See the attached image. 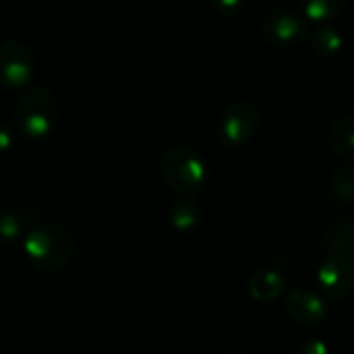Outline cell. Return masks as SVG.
Instances as JSON below:
<instances>
[{"label": "cell", "mask_w": 354, "mask_h": 354, "mask_svg": "<svg viewBox=\"0 0 354 354\" xmlns=\"http://www.w3.org/2000/svg\"><path fill=\"white\" fill-rule=\"evenodd\" d=\"M329 252L344 257L354 265V221H339L335 223L325 238Z\"/></svg>", "instance_id": "12"}, {"label": "cell", "mask_w": 354, "mask_h": 354, "mask_svg": "<svg viewBox=\"0 0 354 354\" xmlns=\"http://www.w3.org/2000/svg\"><path fill=\"white\" fill-rule=\"evenodd\" d=\"M329 144L337 156L354 160V115H344L329 127Z\"/></svg>", "instance_id": "11"}, {"label": "cell", "mask_w": 354, "mask_h": 354, "mask_svg": "<svg viewBox=\"0 0 354 354\" xmlns=\"http://www.w3.org/2000/svg\"><path fill=\"white\" fill-rule=\"evenodd\" d=\"M36 221H38V213L32 207L7 211V213L0 215V238L3 240H17L24 234L28 236L32 230H36L34 227Z\"/></svg>", "instance_id": "10"}, {"label": "cell", "mask_w": 354, "mask_h": 354, "mask_svg": "<svg viewBox=\"0 0 354 354\" xmlns=\"http://www.w3.org/2000/svg\"><path fill=\"white\" fill-rule=\"evenodd\" d=\"M24 250L30 263L40 271L65 269L75 252V238L57 223H46L32 230L24 238Z\"/></svg>", "instance_id": "1"}, {"label": "cell", "mask_w": 354, "mask_h": 354, "mask_svg": "<svg viewBox=\"0 0 354 354\" xmlns=\"http://www.w3.org/2000/svg\"><path fill=\"white\" fill-rule=\"evenodd\" d=\"M261 115L250 102H234L223 111L217 123V136L225 146L246 144L259 129Z\"/></svg>", "instance_id": "5"}, {"label": "cell", "mask_w": 354, "mask_h": 354, "mask_svg": "<svg viewBox=\"0 0 354 354\" xmlns=\"http://www.w3.org/2000/svg\"><path fill=\"white\" fill-rule=\"evenodd\" d=\"M286 310L288 315L304 325H315L321 323L327 315V306L323 302V298L310 290L304 288H292L286 294Z\"/></svg>", "instance_id": "8"}, {"label": "cell", "mask_w": 354, "mask_h": 354, "mask_svg": "<svg viewBox=\"0 0 354 354\" xmlns=\"http://www.w3.org/2000/svg\"><path fill=\"white\" fill-rule=\"evenodd\" d=\"M261 34L267 42L277 44V46H294L304 38V26L302 21L290 13L275 9L263 17L261 24Z\"/></svg>", "instance_id": "7"}, {"label": "cell", "mask_w": 354, "mask_h": 354, "mask_svg": "<svg viewBox=\"0 0 354 354\" xmlns=\"http://www.w3.org/2000/svg\"><path fill=\"white\" fill-rule=\"evenodd\" d=\"M244 3L246 0H211V7L221 17H236L242 11Z\"/></svg>", "instance_id": "17"}, {"label": "cell", "mask_w": 354, "mask_h": 354, "mask_svg": "<svg viewBox=\"0 0 354 354\" xmlns=\"http://www.w3.org/2000/svg\"><path fill=\"white\" fill-rule=\"evenodd\" d=\"M310 44H313V50L317 55H321V57H333L335 53H339L344 40H342V34L335 28L321 26V28L315 30Z\"/></svg>", "instance_id": "15"}, {"label": "cell", "mask_w": 354, "mask_h": 354, "mask_svg": "<svg viewBox=\"0 0 354 354\" xmlns=\"http://www.w3.org/2000/svg\"><path fill=\"white\" fill-rule=\"evenodd\" d=\"M34 50L21 40H7L0 44V88L19 90L34 77Z\"/></svg>", "instance_id": "4"}, {"label": "cell", "mask_w": 354, "mask_h": 354, "mask_svg": "<svg viewBox=\"0 0 354 354\" xmlns=\"http://www.w3.org/2000/svg\"><path fill=\"white\" fill-rule=\"evenodd\" d=\"M296 354H329V346L323 339H306L298 346Z\"/></svg>", "instance_id": "18"}, {"label": "cell", "mask_w": 354, "mask_h": 354, "mask_svg": "<svg viewBox=\"0 0 354 354\" xmlns=\"http://www.w3.org/2000/svg\"><path fill=\"white\" fill-rule=\"evenodd\" d=\"M165 184L177 194H194L205 186L207 165L201 154L188 146H171L160 156Z\"/></svg>", "instance_id": "3"}, {"label": "cell", "mask_w": 354, "mask_h": 354, "mask_svg": "<svg viewBox=\"0 0 354 354\" xmlns=\"http://www.w3.org/2000/svg\"><path fill=\"white\" fill-rule=\"evenodd\" d=\"M319 288L335 300H344L354 286V265L339 254L327 252L317 269Z\"/></svg>", "instance_id": "6"}, {"label": "cell", "mask_w": 354, "mask_h": 354, "mask_svg": "<svg viewBox=\"0 0 354 354\" xmlns=\"http://www.w3.org/2000/svg\"><path fill=\"white\" fill-rule=\"evenodd\" d=\"M346 0H300V9L310 21L325 24L342 13Z\"/></svg>", "instance_id": "14"}, {"label": "cell", "mask_w": 354, "mask_h": 354, "mask_svg": "<svg viewBox=\"0 0 354 354\" xmlns=\"http://www.w3.org/2000/svg\"><path fill=\"white\" fill-rule=\"evenodd\" d=\"M286 290V275L273 267L257 269L248 279V294L257 302H271Z\"/></svg>", "instance_id": "9"}, {"label": "cell", "mask_w": 354, "mask_h": 354, "mask_svg": "<svg viewBox=\"0 0 354 354\" xmlns=\"http://www.w3.org/2000/svg\"><path fill=\"white\" fill-rule=\"evenodd\" d=\"M13 140H15V131L9 123L0 121V154L7 152L11 146H13Z\"/></svg>", "instance_id": "19"}, {"label": "cell", "mask_w": 354, "mask_h": 354, "mask_svg": "<svg viewBox=\"0 0 354 354\" xmlns=\"http://www.w3.org/2000/svg\"><path fill=\"white\" fill-rule=\"evenodd\" d=\"M203 219V207L198 201L188 198V201H177L169 209V221L177 232H190L194 230Z\"/></svg>", "instance_id": "13"}, {"label": "cell", "mask_w": 354, "mask_h": 354, "mask_svg": "<svg viewBox=\"0 0 354 354\" xmlns=\"http://www.w3.org/2000/svg\"><path fill=\"white\" fill-rule=\"evenodd\" d=\"M329 192L342 203H354V169H342L331 175Z\"/></svg>", "instance_id": "16"}, {"label": "cell", "mask_w": 354, "mask_h": 354, "mask_svg": "<svg viewBox=\"0 0 354 354\" xmlns=\"http://www.w3.org/2000/svg\"><path fill=\"white\" fill-rule=\"evenodd\" d=\"M57 119H59V102L55 94L44 86H36V88H28L19 96L13 113V127L24 138L42 140L55 129Z\"/></svg>", "instance_id": "2"}]
</instances>
